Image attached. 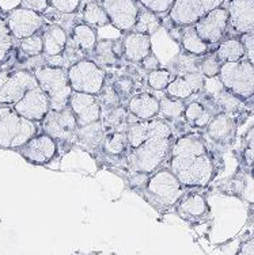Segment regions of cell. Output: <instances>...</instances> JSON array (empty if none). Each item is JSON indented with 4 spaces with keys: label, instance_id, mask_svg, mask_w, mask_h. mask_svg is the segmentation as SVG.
<instances>
[{
    "label": "cell",
    "instance_id": "1",
    "mask_svg": "<svg viewBox=\"0 0 254 255\" xmlns=\"http://www.w3.org/2000/svg\"><path fill=\"white\" fill-rule=\"evenodd\" d=\"M170 170L186 187H204L215 174L206 142L196 134H186L177 140L170 149Z\"/></svg>",
    "mask_w": 254,
    "mask_h": 255
},
{
    "label": "cell",
    "instance_id": "2",
    "mask_svg": "<svg viewBox=\"0 0 254 255\" xmlns=\"http://www.w3.org/2000/svg\"><path fill=\"white\" fill-rule=\"evenodd\" d=\"M148 130L146 141L128 153L127 162L132 171L151 174L170 155L171 128L166 120H148Z\"/></svg>",
    "mask_w": 254,
    "mask_h": 255
},
{
    "label": "cell",
    "instance_id": "3",
    "mask_svg": "<svg viewBox=\"0 0 254 255\" xmlns=\"http://www.w3.org/2000/svg\"><path fill=\"white\" fill-rule=\"evenodd\" d=\"M37 132L34 121L20 116L11 105H0V148L19 149Z\"/></svg>",
    "mask_w": 254,
    "mask_h": 255
},
{
    "label": "cell",
    "instance_id": "4",
    "mask_svg": "<svg viewBox=\"0 0 254 255\" xmlns=\"http://www.w3.org/2000/svg\"><path fill=\"white\" fill-rule=\"evenodd\" d=\"M34 75L39 89L49 97L50 109L61 110L68 106L73 90L65 69L57 65H42L34 69Z\"/></svg>",
    "mask_w": 254,
    "mask_h": 255
},
{
    "label": "cell",
    "instance_id": "5",
    "mask_svg": "<svg viewBox=\"0 0 254 255\" xmlns=\"http://www.w3.org/2000/svg\"><path fill=\"white\" fill-rule=\"evenodd\" d=\"M219 78L226 90L244 101L254 97V65L248 57L222 63Z\"/></svg>",
    "mask_w": 254,
    "mask_h": 255
},
{
    "label": "cell",
    "instance_id": "6",
    "mask_svg": "<svg viewBox=\"0 0 254 255\" xmlns=\"http://www.w3.org/2000/svg\"><path fill=\"white\" fill-rule=\"evenodd\" d=\"M73 91L99 95L105 86V71L94 60L83 59L71 64L67 69Z\"/></svg>",
    "mask_w": 254,
    "mask_h": 255
},
{
    "label": "cell",
    "instance_id": "7",
    "mask_svg": "<svg viewBox=\"0 0 254 255\" xmlns=\"http://www.w3.org/2000/svg\"><path fill=\"white\" fill-rule=\"evenodd\" d=\"M34 87H38L34 72L26 69L0 71V105L12 106Z\"/></svg>",
    "mask_w": 254,
    "mask_h": 255
},
{
    "label": "cell",
    "instance_id": "8",
    "mask_svg": "<svg viewBox=\"0 0 254 255\" xmlns=\"http://www.w3.org/2000/svg\"><path fill=\"white\" fill-rule=\"evenodd\" d=\"M45 133L60 142H76L79 123L69 106L61 110L50 109L41 121Z\"/></svg>",
    "mask_w": 254,
    "mask_h": 255
},
{
    "label": "cell",
    "instance_id": "9",
    "mask_svg": "<svg viewBox=\"0 0 254 255\" xmlns=\"http://www.w3.org/2000/svg\"><path fill=\"white\" fill-rule=\"evenodd\" d=\"M182 186L184 185L171 170H159L148 179L146 189L161 205L170 206L181 200L184 194Z\"/></svg>",
    "mask_w": 254,
    "mask_h": 255
},
{
    "label": "cell",
    "instance_id": "10",
    "mask_svg": "<svg viewBox=\"0 0 254 255\" xmlns=\"http://www.w3.org/2000/svg\"><path fill=\"white\" fill-rule=\"evenodd\" d=\"M226 0H176L171 5L169 18L177 26L195 25L204 15L215 10Z\"/></svg>",
    "mask_w": 254,
    "mask_h": 255
},
{
    "label": "cell",
    "instance_id": "11",
    "mask_svg": "<svg viewBox=\"0 0 254 255\" xmlns=\"http://www.w3.org/2000/svg\"><path fill=\"white\" fill-rule=\"evenodd\" d=\"M5 22L15 39H23L35 34L44 26L42 15L22 5L8 11L5 15Z\"/></svg>",
    "mask_w": 254,
    "mask_h": 255
},
{
    "label": "cell",
    "instance_id": "12",
    "mask_svg": "<svg viewBox=\"0 0 254 255\" xmlns=\"http://www.w3.org/2000/svg\"><path fill=\"white\" fill-rule=\"evenodd\" d=\"M230 26V12L226 7H218L204 15L195 23V27L207 44H216L223 38L226 30Z\"/></svg>",
    "mask_w": 254,
    "mask_h": 255
},
{
    "label": "cell",
    "instance_id": "13",
    "mask_svg": "<svg viewBox=\"0 0 254 255\" xmlns=\"http://www.w3.org/2000/svg\"><path fill=\"white\" fill-rule=\"evenodd\" d=\"M101 4L108 12L110 25L120 31H131L136 23L140 8L137 0H102Z\"/></svg>",
    "mask_w": 254,
    "mask_h": 255
},
{
    "label": "cell",
    "instance_id": "14",
    "mask_svg": "<svg viewBox=\"0 0 254 255\" xmlns=\"http://www.w3.org/2000/svg\"><path fill=\"white\" fill-rule=\"evenodd\" d=\"M19 153L29 163L33 164H46L57 153V141L48 133L35 134L24 145L18 149Z\"/></svg>",
    "mask_w": 254,
    "mask_h": 255
},
{
    "label": "cell",
    "instance_id": "15",
    "mask_svg": "<svg viewBox=\"0 0 254 255\" xmlns=\"http://www.w3.org/2000/svg\"><path fill=\"white\" fill-rule=\"evenodd\" d=\"M12 106L20 116L34 123H41L50 110V101L48 95L38 86L29 90L23 95V98L19 99Z\"/></svg>",
    "mask_w": 254,
    "mask_h": 255
},
{
    "label": "cell",
    "instance_id": "16",
    "mask_svg": "<svg viewBox=\"0 0 254 255\" xmlns=\"http://www.w3.org/2000/svg\"><path fill=\"white\" fill-rule=\"evenodd\" d=\"M68 106L76 116L79 127L99 121L102 117V108L98 95L73 91L69 98Z\"/></svg>",
    "mask_w": 254,
    "mask_h": 255
},
{
    "label": "cell",
    "instance_id": "17",
    "mask_svg": "<svg viewBox=\"0 0 254 255\" xmlns=\"http://www.w3.org/2000/svg\"><path fill=\"white\" fill-rule=\"evenodd\" d=\"M227 10L234 31L245 34L254 30V0H229Z\"/></svg>",
    "mask_w": 254,
    "mask_h": 255
},
{
    "label": "cell",
    "instance_id": "18",
    "mask_svg": "<svg viewBox=\"0 0 254 255\" xmlns=\"http://www.w3.org/2000/svg\"><path fill=\"white\" fill-rule=\"evenodd\" d=\"M122 42V54L128 61L142 63L148 54L151 53V38L148 34L129 31L124 35Z\"/></svg>",
    "mask_w": 254,
    "mask_h": 255
},
{
    "label": "cell",
    "instance_id": "19",
    "mask_svg": "<svg viewBox=\"0 0 254 255\" xmlns=\"http://www.w3.org/2000/svg\"><path fill=\"white\" fill-rule=\"evenodd\" d=\"M210 137L220 144H230L237 133V123L233 116L227 113L216 114L207 127Z\"/></svg>",
    "mask_w": 254,
    "mask_h": 255
},
{
    "label": "cell",
    "instance_id": "20",
    "mask_svg": "<svg viewBox=\"0 0 254 255\" xmlns=\"http://www.w3.org/2000/svg\"><path fill=\"white\" fill-rule=\"evenodd\" d=\"M106 128L103 127L102 121L87 124L83 127H79L76 134V142L84 149H98L102 148L105 137H106Z\"/></svg>",
    "mask_w": 254,
    "mask_h": 255
},
{
    "label": "cell",
    "instance_id": "21",
    "mask_svg": "<svg viewBox=\"0 0 254 255\" xmlns=\"http://www.w3.org/2000/svg\"><path fill=\"white\" fill-rule=\"evenodd\" d=\"M44 41V54L46 57L61 56L68 42V35L63 26L50 25L42 33Z\"/></svg>",
    "mask_w": 254,
    "mask_h": 255
},
{
    "label": "cell",
    "instance_id": "22",
    "mask_svg": "<svg viewBox=\"0 0 254 255\" xmlns=\"http://www.w3.org/2000/svg\"><path fill=\"white\" fill-rule=\"evenodd\" d=\"M128 110L140 120H151L159 113V101L148 93L136 94L129 99Z\"/></svg>",
    "mask_w": 254,
    "mask_h": 255
},
{
    "label": "cell",
    "instance_id": "23",
    "mask_svg": "<svg viewBox=\"0 0 254 255\" xmlns=\"http://www.w3.org/2000/svg\"><path fill=\"white\" fill-rule=\"evenodd\" d=\"M78 49H80L84 54L91 53L98 42V34L94 26L87 23H78L73 26L71 38H68Z\"/></svg>",
    "mask_w": 254,
    "mask_h": 255
},
{
    "label": "cell",
    "instance_id": "24",
    "mask_svg": "<svg viewBox=\"0 0 254 255\" xmlns=\"http://www.w3.org/2000/svg\"><path fill=\"white\" fill-rule=\"evenodd\" d=\"M208 212V204L203 194L192 193L184 197L178 205V213L184 217H200Z\"/></svg>",
    "mask_w": 254,
    "mask_h": 255
},
{
    "label": "cell",
    "instance_id": "25",
    "mask_svg": "<svg viewBox=\"0 0 254 255\" xmlns=\"http://www.w3.org/2000/svg\"><path fill=\"white\" fill-rule=\"evenodd\" d=\"M215 54L222 63H230L246 57V48L241 38H230L223 41L216 49Z\"/></svg>",
    "mask_w": 254,
    "mask_h": 255
},
{
    "label": "cell",
    "instance_id": "26",
    "mask_svg": "<svg viewBox=\"0 0 254 255\" xmlns=\"http://www.w3.org/2000/svg\"><path fill=\"white\" fill-rule=\"evenodd\" d=\"M212 102L215 105L219 113H227L234 117V114H238L244 109V99L237 97L229 90H222L212 98Z\"/></svg>",
    "mask_w": 254,
    "mask_h": 255
},
{
    "label": "cell",
    "instance_id": "27",
    "mask_svg": "<svg viewBox=\"0 0 254 255\" xmlns=\"http://www.w3.org/2000/svg\"><path fill=\"white\" fill-rule=\"evenodd\" d=\"M181 44L188 53L195 54V56L204 54L208 50V44L199 35L195 25L188 26L186 29L182 30Z\"/></svg>",
    "mask_w": 254,
    "mask_h": 255
},
{
    "label": "cell",
    "instance_id": "28",
    "mask_svg": "<svg viewBox=\"0 0 254 255\" xmlns=\"http://www.w3.org/2000/svg\"><path fill=\"white\" fill-rule=\"evenodd\" d=\"M184 117L189 125L195 128L208 127L211 120L214 118V114L200 102H192L185 108Z\"/></svg>",
    "mask_w": 254,
    "mask_h": 255
},
{
    "label": "cell",
    "instance_id": "29",
    "mask_svg": "<svg viewBox=\"0 0 254 255\" xmlns=\"http://www.w3.org/2000/svg\"><path fill=\"white\" fill-rule=\"evenodd\" d=\"M162 22L161 19L158 18L157 12L148 10V8H143V10L139 11V15H137L136 23L133 26V31H137V33H143V34L151 35L154 33H157L158 30L161 29Z\"/></svg>",
    "mask_w": 254,
    "mask_h": 255
},
{
    "label": "cell",
    "instance_id": "30",
    "mask_svg": "<svg viewBox=\"0 0 254 255\" xmlns=\"http://www.w3.org/2000/svg\"><path fill=\"white\" fill-rule=\"evenodd\" d=\"M201 60H197L195 54L181 53L171 61V74L176 76H185L192 72H201L200 71Z\"/></svg>",
    "mask_w": 254,
    "mask_h": 255
},
{
    "label": "cell",
    "instance_id": "31",
    "mask_svg": "<svg viewBox=\"0 0 254 255\" xmlns=\"http://www.w3.org/2000/svg\"><path fill=\"white\" fill-rule=\"evenodd\" d=\"M82 15H83L84 23H87V25L97 26V27L110 25V18H109L108 12L103 8V5L97 1L84 4Z\"/></svg>",
    "mask_w": 254,
    "mask_h": 255
},
{
    "label": "cell",
    "instance_id": "32",
    "mask_svg": "<svg viewBox=\"0 0 254 255\" xmlns=\"http://www.w3.org/2000/svg\"><path fill=\"white\" fill-rule=\"evenodd\" d=\"M127 117V109L124 108L122 105H118V106H114V108L103 109L101 121H102L103 127L106 129L122 130V129H120V127H128Z\"/></svg>",
    "mask_w": 254,
    "mask_h": 255
},
{
    "label": "cell",
    "instance_id": "33",
    "mask_svg": "<svg viewBox=\"0 0 254 255\" xmlns=\"http://www.w3.org/2000/svg\"><path fill=\"white\" fill-rule=\"evenodd\" d=\"M185 105L182 99L173 98V97H166L159 101V117L166 121H176L181 118L185 113Z\"/></svg>",
    "mask_w": 254,
    "mask_h": 255
},
{
    "label": "cell",
    "instance_id": "34",
    "mask_svg": "<svg viewBox=\"0 0 254 255\" xmlns=\"http://www.w3.org/2000/svg\"><path fill=\"white\" fill-rule=\"evenodd\" d=\"M129 147L125 130H113L112 133L106 134L105 141H103V151L113 156H118L127 151Z\"/></svg>",
    "mask_w": 254,
    "mask_h": 255
},
{
    "label": "cell",
    "instance_id": "35",
    "mask_svg": "<svg viewBox=\"0 0 254 255\" xmlns=\"http://www.w3.org/2000/svg\"><path fill=\"white\" fill-rule=\"evenodd\" d=\"M116 42L112 39H102L98 41L94 48V61L102 65H113L117 63L118 54L114 49Z\"/></svg>",
    "mask_w": 254,
    "mask_h": 255
},
{
    "label": "cell",
    "instance_id": "36",
    "mask_svg": "<svg viewBox=\"0 0 254 255\" xmlns=\"http://www.w3.org/2000/svg\"><path fill=\"white\" fill-rule=\"evenodd\" d=\"M127 138L129 148H136L140 144L146 141L150 130H148V120H143L142 123H135L128 125L127 130Z\"/></svg>",
    "mask_w": 254,
    "mask_h": 255
},
{
    "label": "cell",
    "instance_id": "37",
    "mask_svg": "<svg viewBox=\"0 0 254 255\" xmlns=\"http://www.w3.org/2000/svg\"><path fill=\"white\" fill-rule=\"evenodd\" d=\"M14 48V37L7 26L4 16L0 15V64H4Z\"/></svg>",
    "mask_w": 254,
    "mask_h": 255
},
{
    "label": "cell",
    "instance_id": "38",
    "mask_svg": "<svg viewBox=\"0 0 254 255\" xmlns=\"http://www.w3.org/2000/svg\"><path fill=\"white\" fill-rule=\"evenodd\" d=\"M166 93L169 97L182 99V101L189 98L193 94H196L195 90L192 89V86L188 83V80L184 76H176V78H173V80L167 86Z\"/></svg>",
    "mask_w": 254,
    "mask_h": 255
},
{
    "label": "cell",
    "instance_id": "39",
    "mask_svg": "<svg viewBox=\"0 0 254 255\" xmlns=\"http://www.w3.org/2000/svg\"><path fill=\"white\" fill-rule=\"evenodd\" d=\"M19 50L26 57H37L39 54L44 53V41L42 34L35 33V34L20 39Z\"/></svg>",
    "mask_w": 254,
    "mask_h": 255
},
{
    "label": "cell",
    "instance_id": "40",
    "mask_svg": "<svg viewBox=\"0 0 254 255\" xmlns=\"http://www.w3.org/2000/svg\"><path fill=\"white\" fill-rule=\"evenodd\" d=\"M171 80H173V74H171L169 69H154V71H150V74L147 76V83H148V86L152 90H157V91L166 90Z\"/></svg>",
    "mask_w": 254,
    "mask_h": 255
},
{
    "label": "cell",
    "instance_id": "41",
    "mask_svg": "<svg viewBox=\"0 0 254 255\" xmlns=\"http://www.w3.org/2000/svg\"><path fill=\"white\" fill-rule=\"evenodd\" d=\"M98 99H99V103H101V108L103 109H110L114 108V106H118L121 105V98L118 97V94L116 93V90L113 89L112 84H106L103 86L102 91L98 95Z\"/></svg>",
    "mask_w": 254,
    "mask_h": 255
},
{
    "label": "cell",
    "instance_id": "42",
    "mask_svg": "<svg viewBox=\"0 0 254 255\" xmlns=\"http://www.w3.org/2000/svg\"><path fill=\"white\" fill-rule=\"evenodd\" d=\"M220 68H222V61L218 59L216 54H210L201 60L200 71L206 78H215L219 76Z\"/></svg>",
    "mask_w": 254,
    "mask_h": 255
},
{
    "label": "cell",
    "instance_id": "43",
    "mask_svg": "<svg viewBox=\"0 0 254 255\" xmlns=\"http://www.w3.org/2000/svg\"><path fill=\"white\" fill-rule=\"evenodd\" d=\"M113 89L116 90V93L118 94V97L121 98V101L129 98L133 94L135 90V84H133L132 79L127 78V76H120L112 83Z\"/></svg>",
    "mask_w": 254,
    "mask_h": 255
},
{
    "label": "cell",
    "instance_id": "44",
    "mask_svg": "<svg viewBox=\"0 0 254 255\" xmlns=\"http://www.w3.org/2000/svg\"><path fill=\"white\" fill-rule=\"evenodd\" d=\"M50 5L60 14H75L80 7L82 0H49Z\"/></svg>",
    "mask_w": 254,
    "mask_h": 255
},
{
    "label": "cell",
    "instance_id": "45",
    "mask_svg": "<svg viewBox=\"0 0 254 255\" xmlns=\"http://www.w3.org/2000/svg\"><path fill=\"white\" fill-rule=\"evenodd\" d=\"M176 0H139V3L148 10L154 11L157 14H165L170 11L171 5L174 4Z\"/></svg>",
    "mask_w": 254,
    "mask_h": 255
},
{
    "label": "cell",
    "instance_id": "46",
    "mask_svg": "<svg viewBox=\"0 0 254 255\" xmlns=\"http://www.w3.org/2000/svg\"><path fill=\"white\" fill-rule=\"evenodd\" d=\"M244 156L245 163L248 166H253L254 164V127L250 128L249 132L245 136V144H244Z\"/></svg>",
    "mask_w": 254,
    "mask_h": 255
},
{
    "label": "cell",
    "instance_id": "47",
    "mask_svg": "<svg viewBox=\"0 0 254 255\" xmlns=\"http://www.w3.org/2000/svg\"><path fill=\"white\" fill-rule=\"evenodd\" d=\"M20 5L29 10L37 11L39 14H42L48 10L50 1L49 0H20Z\"/></svg>",
    "mask_w": 254,
    "mask_h": 255
},
{
    "label": "cell",
    "instance_id": "48",
    "mask_svg": "<svg viewBox=\"0 0 254 255\" xmlns=\"http://www.w3.org/2000/svg\"><path fill=\"white\" fill-rule=\"evenodd\" d=\"M241 39L244 41L245 48H246V57L253 63L254 65V30L242 34Z\"/></svg>",
    "mask_w": 254,
    "mask_h": 255
},
{
    "label": "cell",
    "instance_id": "49",
    "mask_svg": "<svg viewBox=\"0 0 254 255\" xmlns=\"http://www.w3.org/2000/svg\"><path fill=\"white\" fill-rule=\"evenodd\" d=\"M148 174L147 172L142 171H133V175L129 178V183L131 186L135 187V189H142V187L147 186L148 183Z\"/></svg>",
    "mask_w": 254,
    "mask_h": 255
},
{
    "label": "cell",
    "instance_id": "50",
    "mask_svg": "<svg viewBox=\"0 0 254 255\" xmlns=\"http://www.w3.org/2000/svg\"><path fill=\"white\" fill-rule=\"evenodd\" d=\"M143 68L147 69V71H154V69H158L161 67V63H159V60L155 54L150 53L147 56L146 59L142 61Z\"/></svg>",
    "mask_w": 254,
    "mask_h": 255
},
{
    "label": "cell",
    "instance_id": "51",
    "mask_svg": "<svg viewBox=\"0 0 254 255\" xmlns=\"http://www.w3.org/2000/svg\"><path fill=\"white\" fill-rule=\"evenodd\" d=\"M238 254L254 255V236H252L250 239H248V241L244 242V243L241 245L240 250H238Z\"/></svg>",
    "mask_w": 254,
    "mask_h": 255
},
{
    "label": "cell",
    "instance_id": "52",
    "mask_svg": "<svg viewBox=\"0 0 254 255\" xmlns=\"http://www.w3.org/2000/svg\"><path fill=\"white\" fill-rule=\"evenodd\" d=\"M20 5V0H0V7L5 10H12L16 5Z\"/></svg>",
    "mask_w": 254,
    "mask_h": 255
},
{
    "label": "cell",
    "instance_id": "53",
    "mask_svg": "<svg viewBox=\"0 0 254 255\" xmlns=\"http://www.w3.org/2000/svg\"><path fill=\"white\" fill-rule=\"evenodd\" d=\"M84 4H87V3H93V1H97V3H101L102 0H82Z\"/></svg>",
    "mask_w": 254,
    "mask_h": 255
},
{
    "label": "cell",
    "instance_id": "54",
    "mask_svg": "<svg viewBox=\"0 0 254 255\" xmlns=\"http://www.w3.org/2000/svg\"><path fill=\"white\" fill-rule=\"evenodd\" d=\"M252 174H253V177H254V164L252 166Z\"/></svg>",
    "mask_w": 254,
    "mask_h": 255
},
{
    "label": "cell",
    "instance_id": "55",
    "mask_svg": "<svg viewBox=\"0 0 254 255\" xmlns=\"http://www.w3.org/2000/svg\"><path fill=\"white\" fill-rule=\"evenodd\" d=\"M1 65H3V64H0V71H1Z\"/></svg>",
    "mask_w": 254,
    "mask_h": 255
}]
</instances>
